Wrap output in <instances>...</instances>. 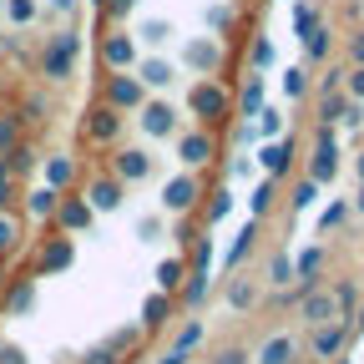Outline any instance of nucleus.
Returning <instances> with one entry per match:
<instances>
[{"label": "nucleus", "mask_w": 364, "mask_h": 364, "mask_svg": "<svg viewBox=\"0 0 364 364\" xmlns=\"http://www.w3.org/2000/svg\"><path fill=\"white\" fill-rule=\"evenodd\" d=\"M132 6H136V0H107V16H127Z\"/></svg>", "instance_id": "nucleus-56"}, {"label": "nucleus", "mask_w": 364, "mask_h": 364, "mask_svg": "<svg viewBox=\"0 0 364 364\" xmlns=\"http://www.w3.org/2000/svg\"><path fill=\"white\" fill-rule=\"evenodd\" d=\"M304 86H309V81H304V71H299V66H289V71H284V91H289V102H294V97H304Z\"/></svg>", "instance_id": "nucleus-43"}, {"label": "nucleus", "mask_w": 364, "mask_h": 364, "mask_svg": "<svg viewBox=\"0 0 364 364\" xmlns=\"http://www.w3.org/2000/svg\"><path fill=\"white\" fill-rule=\"evenodd\" d=\"M208 26H213V31H228V26H233V11H228V6H213V11H208Z\"/></svg>", "instance_id": "nucleus-48"}, {"label": "nucleus", "mask_w": 364, "mask_h": 364, "mask_svg": "<svg viewBox=\"0 0 364 364\" xmlns=\"http://www.w3.org/2000/svg\"><path fill=\"white\" fill-rule=\"evenodd\" d=\"M142 36H147V41H162V36H172V26H162V21H152V26H147Z\"/></svg>", "instance_id": "nucleus-55"}, {"label": "nucleus", "mask_w": 364, "mask_h": 364, "mask_svg": "<svg viewBox=\"0 0 364 364\" xmlns=\"http://www.w3.org/2000/svg\"><path fill=\"white\" fill-rule=\"evenodd\" d=\"M136 81H142V86H167V81H172V66H167V61H147Z\"/></svg>", "instance_id": "nucleus-38"}, {"label": "nucleus", "mask_w": 364, "mask_h": 364, "mask_svg": "<svg viewBox=\"0 0 364 364\" xmlns=\"http://www.w3.org/2000/svg\"><path fill=\"white\" fill-rule=\"evenodd\" d=\"M193 243V258H182V263H188V273H213V238H208V228H198V233L188 238Z\"/></svg>", "instance_id": "nucleus-19"}, {"label": "nucleus", "mask_w": 364, "mask_h": 364, "mask_svg": "<svg viewBox=\"0 0 364 364\" xmlns=\"http://www.w3.org/2000/svg\"><path fill=\"white\" fill-rule=\"evenodd\" d=\"M223 56H218V46L213 41H188V66H198V71H213Z\"/></svg>", "instance_id": "nucleus-27"}, {"label": "nucleus", "mask_w": 364, "mask_h": 364, "mask_svg": "<svg viewBox=\"0 0 364 364\" xmlns=\"http://www.w3.org/2000/svg\"><path fill=\"white\" fill-rule=\"evenodd\" d=\"M314 26H318V16H314L309 6H299V11H294V31H299V36H309Z\"/></svg>", "instance_id": "nucleus-47"}, {"label": "nucleus", "mask_w": 364, "mask_h": 364, "mask_svg": "<svg viewBox=\"0 0 364 364\" xmlns=\"http://www.w3.org/2000/svg\"><path fill=\"white\" fill-rule=\"evenodd\" d=\"M76 31H61V36H51V46H46V56H41V71L51 76V81H66L71 76V61H76Z\"/></svg>", "instance_id": "nucleus-2"}, {"label": "nucleus", "mask_w": 364, "mask_h": 364, "mask_svg": "<svg viewBox=\"0 0 364 364\" xmlns=\"http://www.w3.org/2000/svg\"><path fill=\"white\" fill-rule=\"evenodd\" d=\"M339 172V142H334V127H318V142H314V157H309V182H334Z\"/></svg>", "instance_id": "nucleus-1"}, {"label": "nucleus", "mask_w": 364, "mask_h": 364, "mask_svg": "<svg viewBox=\"0 0 364 364\" xmlns=\"http://www.w3.org/2000/svg\"><path fill=\"white\" fill-rule=\"evenodd\" d=\"M11 198H16V177L6 172V157H0V213H11Z\"/></svg>", "instance_id": "nucleus-40"}, {"label": "nucleus", "mask_w": 364, "mask_h": 364, "mask_svg": "<svg viewBox=\"0 0 364 364\" xmlns=\"http://www.w3.org/2000/svg\"><path fill=\"white\" fill-rule=\"evenodd\" d=\"M142 132H147V136H167V132H172V107H167V102L142 107Z\"/></svg>", "instance_id": "nucleus-24"}, {"label": "nucleus", "mask_w": 364, "mask_h": 364, "mask_svg": "<svg viewBox=\"0 0 364 364\" xmlns=\"http://www.w3.org/2000/svg\"><path fill=\"white\" fill-rule=\"evenodd\" d=\"M198 344H203V318H188V324H182V329H177V339H172V349H177V354H193Z\"/></svg>", "instance_id": "nucleus-29"}, {"label": "nucleus", "mask_w": 364, "mask_h": 364, "mask_svg": "<svg viewBox=\"0 0 364 364\" xmlns=\"http://www.w3.org/2000/svg\"><path fill=\"white\" fill-rule=\"evenodd\" d=\"M329 294H334V309H339V314H349V309H359V289H354L349 279H339V284H334Z\"/></svg>", "instance_id": "nucleus-35"}, {"label": "nucleus", "mask_w": 364, "mask_h": 364, "mask_svg": "<svg viewBox=\"0 0 364 364\" xmlns=\"http://www.w3.org/2000/svg\"><path fill=\"white\" fill-rule=\"evenodd\" d=\"M258 162L268 167V177H284L289 162H294V142H268V147L258 152Z\"/></svg>", "instance_id": "nucleus-22"}, {"label": "nucleus", "mask_w": 364, "mask_h": 364, "mask_svg": "<svg viewBox=\"0 0 364 364\" xmlns=\"http://www.w3.org/2000/svg\"><path fill=\"white\" fill-rule=\"evenodd\" d=\"M0 364H26V349L21 344H0Z\"/></svg>", "instance_id": "nucleus-49"}, {"label": "nucleus", "mask_w": 364, "mask_h": 364, "mask_svg": "<svg viewBox=\"0 0 364 364\" xmlns=\"http://www.w3.org/2000/svg\"><path fill=\"white\" fill-rule=\"evenodd\" d=\"M344 344H349V324H318V329H309V354L314 359H339L344 354Z\"/></svg>", "instance_id": "nucleus-6"}, {"label": "nucleus", "mask_w": 364, "mask_h": 364, "mask_svg": "<svg viewBox=\"0 0 364 364\" xmlns=\"http://www.w3.org/2000/svg\"><path fill=\"white\" fill-rule=\"evenodd\" d=\"M349 56H354V66H364V31L349 41Z\"/></svg>", "instance_id": "nucleus-54"}, {"label": "nucleus", "mask_w": 364, "mask_h": 364, "mask_svg": "<svg viewBox=\"0 0 364 364\" xmlns=\"http://www.w3.org/2000/svg\"><path fill=\"white\" fill-rule=\"evenodd\" d=\"M314 198H318V188H314V182L304 177L299 188H294V208H314Z\"/></svg>", "instance_id": "nucleus-45"}, {"label": "nucleus", "mask_w": 364, "mask_h": 364, "mask_svg": "<svg viewBox=\"0 0 364 364\" xmlns=\"http://www.w3.org/2000/svg\"><path fill=\"white\" fill-rule=\"evenodd\" d=\"M213 364H248V349H223Z\"/></svg>", "instance_id": "nucleus-52"}, {"label": "nucleus", "mask_w": 364, "mask_h": 364, "mask_svg": "<svg viewBox=\"0 0 364 364\" xmlns=\"http://www.w3.org/2000/svg\"><path fill=\"white\" fill-rule=\"evenodd\" d=\"M228 107H233V102H228V91L218 86V81H198L193 86V112L213 127V122H223L228 117Z\"/></svg>", "instance_id": "nucleus-5"}, {"label": "nucleus", "mask_w": 364, "mask_h": 364, "mask_svg": "<svg viewBox=\"0 0 364 364\" xmlns=\"http://www.w3.org/2000/svg\"><path fill=\"white\" fill-rule=\"evenodd\" d=\"M177 157L188 162V167H203V162H213L218 157V142H213V132H188L177 142Z\"/></svg>", "instance_id": "nucleus-12"}, {"label": "nucleus", "mask_w": 364, "mask_h": 364, "mask_svg": "<svg viewBox=\"0 0 364 364\" xmlns=\"http://www.w3.org/2000/svg\"><path fill=\"white\" fill-rule=\"evenodd\" d=\"M0 304H6V314H26V309L36 304V279H16Z\"/></svg>", "instance_id": "nucleus-23"}, {"label": "nucleus", "mask_w": 364, "mask_h": 364, "mask_svg": "<svg viewBox=\"0 0 364 364\" xmlns=\"http://www.w3.org/2000/svg\"><path fill=\"white\" fill-rule=\"evenodd\" d=\"M294 273H299V279H318V273H324V248H304L294 258Z\"/></svg>", "instance_id": "nucleus-28"}, {"label": "nucleus", "mask_w": 364, "mask_h": 364, "mask_svg": "<svg viewBox=\"0 0 364 364\" xmlns=\"http://www.w3.org/2000/svg\"><path fill=\"white\" fill-rule=\"evenodd\" d=\"M132 344H136V329H117V334L107 339V349H112V354H127Z\"/></svg>", "instance_id": "nucleus-44"}, {"label": "nucleus", "mask_w": 364, "mask_h": 364, "mask_svg": "<svg viewBox=\"0 0 364 364\" xmlns=\"http://www.w3.org/2000/svg\"><path fill=\"white\" fill-rule=\"evenodd\" d=\"M294 359H299V339L294 334H273L258 349V364H294Z\"/></svg>", "instance_id": "nucleus-16"}, {"label": "nucleus", "mask_w": 364, "mask_h": 364, "mask_svg": "<svg viewBox=\"0 0 364 364\" xmlns=\"http://www.w3.org/2000/svg\"><path fill=\"white\" fill-rule=\"evenodd\" d=\"M147 172H152V157H147L142 147H127V152L112 157V177H117V182H142Z\"/></svg>", "instance_id": "nucleus-11"}, {"label": "nucleus", "mask_w": 364, "mask_h": 364, "mask_svg": "<svg viewBox=\"0 0 364 364\" xmlns=\"http://www.w3.org/2000/svg\"><path fill=\"white\" fill-rule=\"evenodd\" d=\"M248 208H253V218H263V213L273 208V182H258L253 198H248Z\"/></svg>", "instance_id": "nucleus-39"}, {"label": "nucleus", "mask_w": 364, "mask_h": 364, "mask_svg": "<svg viewBox=\"0 0 364 364\" xmlns=\"http://www.w3.org/2000/svg\"><path fill=\"white\" fill-rule=\"evenodd\" d=\"M354 172H359V182H364V152H359V157H354Z\"/></svg>", "instance_id": "nucleus-58"}, {"label": "nucleus", "mask_w": 364, "mask_h": 364, "mask_svg": "<svg viewBox=\"0 0 364 364\" xmlns=\"http://www.w3.org/2000/svg\"><path fill=\"white\" fill-rule=\"evenodd\" d=\"M182 284H188V263H182V258H162V263H157V294L177 299Z\"/></svg>", "instance_id": "nucleus-17"}, {"label": "nucleus", "mask_w": 364, "mask_h": 364, "mask_svg": "<svg viewBox=\"0 0 364 364\" xmlns=\"http://www.w3.org/2000/svg\"><path fill=\"white\" fill-rule=\"evenodd\" d=\"M268 61H273V46L258 41V46H253V66H268Z\"/></svg>", "instance_id": "nucleus-53"}, {"label": "nucleus", "mask_w": 364, "mask_h": 364, "mask_svg": "<svg viewBox=\"0 0 364 364\" xmlns=\"http://www.w3.org/2000/svg\"><path fill=\"white\" fill-rule=\"evenodd\" d=\"M81 132H86V142H117V136H122V112H112L107 102H97V107H91L86 117H81Z\"/></svg>", "instance_id": "nucleus-4"}, {"label": "nucleus", "mask_w": 364, "mask_h": 364, "mask_svg": "<svg viewBox=\"0 0 364 364\" xmlns=\"http://www.w3.org/2000/svg\"><path fill=\"white\" fill-rule=\"evenodd\" d=\"M31 167H36V147H31V142H16V147L6 152V172H11V177H26Z\"/></svg>", "instance_id": "nucleus-26"}, {"label": "nucleus", "mask_w": 364, "mask_h": 364, "mask_svg": "<svg viewBox=\"0 0 364 364\" xmlns=\"http://www.w3.org/2000/svg\"><path fill=\"white\" fill-rule=\"evenodd\" d=\"M349 97H354V102H364V66H354V71H349Z\"/></svg>", "instance_id": "nucleus-50"}, {"label": "nucleus", "mask_w": 364, "mask_h": 364, "mask_svg": "<svg viewBox=\"0 0 364 364\" xmlns=\"http://www.w3.org/2000/svg\"><path fill=\"white\" fill-rule=\"evenodd\" d=\"M208 289H213V279H208V273H188V284L177 289V304L188 309V314H198V309L208 304Z\"/></svg>", "instance_id": "nucleus-18"}, {"label": "nucleus", "mask_w": 364, "mask_h": 364, "mask_svg": "<svg viewBox=\"0 0 364 364\" xmlns=\"http://www.w3.org/2000/svg\"><path fill=\"white\" fill-rule=\"evenodd\" d=\"M344 213H349L344 203H329L324 213H318V228H324V233H329V228H339V223H344Z\"/></svg>", "instance_id": "nucleus-42"}, {"label": "nucleus", "mask_w": 364, "mask_h": 364, "mask_svg": "<svg viewBox=\"0 0 364 364\" xmlns=\"http://www.w3.org/2000/svg\"><path fill=\"white\" fill-rule=\"evenodd\" d=\"M6 11H11V21H31V11H36V6H31V0H11Z\"/></svg>", "instance_id": "nucleus-51"}, {"label": "nucleus", "mask_w": 364, "mask_h": 364, "mask_svg": "<svg viewBox=\"0 0 364 364\" xmlns=\"http://www.w3.org/2000/svg\"><path fill=\"white\" fill-rule=\"evenodd\" d=\"M289 279H294V258H289V253H273V263H268V284L289 289Z\"/></svg>", "instance_id": "nucleus-33"}, {"label": "nucleus", "mask_w": 364, "mask_h": 364, "mask_svg": "<svg viewBox=\"0 0 364 364\" xmlns=\"http://www.w3.org/2000/svg\"><path fill=\"white\" fill-rule=\"evenodd\" d=\"M71 263H76V243H71L66 233L46 238V243H41V253H36V268H41V273H66Z\"/></svg>", "instance_id": "nucleus-8"}, {"label": "nucleus", "mask_w": 364, "mask_h": 364, "mask_svg": "<svg viewBox=\"0 0 364 364\" xmlns=\"http://www.w3.org/2000/svg\"><path fill=\"white\" fill-rule=\"evenodd\" d=\"M238 107H243L248 117H258V112H263V81H258V76H253V81L243 86V97H238Z\"/></svg>", "instance_id": "nucleus-37"}, {"label": "nucleus", "mask_w": 364, "mask_h": 364, "mask_svg": "<svg viewBox=\"0 0 364 364\" xmlns=\"http://www.w3.org/2000/svg\"><path fill=\"white\" fill-rule=\"evenodd\" d=\"M198 198H203V188H198V177H193V172L167 177V188H162V208L177 213V218H188V213L198 208Z\"/></svg>", "instance_id": "nucleus-3"}, {"label": "nucleus", "mask_w": 364, "mask_h": 364, "mask_svg": "<svg viewBox=\"0 0 364 364\" xmlns=\"http://www.w3.org/2000/svg\"><path fill=\"white\" fill-rule=\"evenodd\" d=\"M304 51H309V61H329V26H314L304 36Z\"/></svg>", "instance_id": "nucleus-30"}, {"label": "nucleus", "mask_w": 364, "mask_h": 364, "mask_svg": "<svg viewBox=\"0 0 364 364\" xmlns=\"http://www.w3.org/2000/svg\"><path fill=\"white\" fill-rule=\"evenodd\" d=\"M253 243H258V218H248V223L238 228V238H233V248H228V258H223V263H228V268H238V263L253 253Z\"/></svg>", "instance_id": "nucleus-21"}, {"label": "nucleus", "mask_w": 364, "mask_h": 364, "mask_svg": "<svg viewBox=\"0 0 364 364\" xmlns=\"http://www.w3.org/2000/svg\"><path fill=\"white\" fill-rule=\"evenodd\" d=\"M71 177H76V162H71V157H46V188L61 193Z\"/></svg>", "instance_id": "nucleus-25"}, {"label": "nucleus", "mask_w": 364, "mask_h": 364, "mask_svg": "<svg viewBox=\"0 0 364 364\" xmlns=\"http://www.w3.org/2000/svg\"><path fill=\"white\" fill-rule=\"evenodd\" d=\"M334 364H349V359H344V354H339V359H334Z\"/></svg>", "instance_id": "nucleus-60"}, {"label": "nucleus", "mask_w": 364, "mask_h": 364, "mask_svg": "<svg viewBox=\"0 0 364 364\" xmlns=\"http://www.w3.org/2000/svg\"><path fill=\"white\" fill-rule=\"evenodd\" d=\"M26 208H31V218H41V223H51L56 218V208H61V193L56 188H31V198H26Z\"/></svg>", "instance_id": "nucleus-20"}, {"label": "nucleus", "mask_w": 364, "mask_h": 364, "mask_svg": "<svg viewBox=\"0 0 364 364\" xmlns=\"http://www.w3.org/2000/svg\"><path fill=\"white\" fill-rule=\"evenodd\" d=\"M188 359H193V354H177V349H167V354H162L157 364H188Z\"/></svg>", "instance_id": "nucleus-57"}, {"label": "nucleus", "mask_w": 364, "mask_h": 364, "mask_svg": "<svg viewBox=\"0 0 364 364\" xmlns=\"http://www.w3.org/2000/svg\"><path fill=\"white\" fill-rule=\"evenodd\" d=\"M16 142H21V122H16L11 112H0V157H6Z\"/></svg>", "instance_id": "nucleus-36"}, {"label": "nucleus", "mask_w": 364, "mask_h": 364, "mask_svg": "<svg viewBox=\"0 0 364 364\" xmlns=\"http://www.w3.org/2000/svg\"><path fill=\"white\" fill-rule=\"evenodd\" d=\"M172 314H177V299H167V294H147V299H142V329L157 334L162 324H172Z\"/></svg>", "instance_id": "nucleus-14"}, {"label": "nucleus", "mask_w": 364, "mask_h": 364, "mask_svg": "<svg viewBox=\"0 0 364 364\" xmlns=\"http://www.w3.org/2000/svg\"><path fill=\"white\" fill-rule=\"evenodd\" d=\"M16 238H21V223H16L11 213H0V258L16 253Z\"/></svg>", "instance_id": "nucleus-32"}, {"label": "nucleus", "mask_w": 364, "mask_h": 364, "mask_svg": "<svg viewBox=\"0 0 364 364\" xmlns=\"http://www.w3.org/2000/svg\"><path fill=\"white\" fill-rule=\"evenodd\" d=\"M102 61H107L112 71H127V66L136 61V46H132V36H107V41H102Z\"/></svg>", "instance_id": "nucleus-15"}, {"label": "nucleus", "mask_w": 364, "mask_h": 364, "mask_svg": "<svg viewBox=\"0 0 364 364\" xmlns=\"http://www.w3.org/2000/svg\"><path fill=\"white\" fill-rule=\"evenodd\" d=\"M228 213H233V193H228V188H218V193H213V203H208V223H203V228L223 223Z\"/></svg>", "instance_id": "nucleus-34"}, {"label": "nucleus", "mask_w": 364, "mask_h": 364, "mask_svg": "<svg viewBox=\"0 0 364 364\" xmlns=\"http://www.w3.org/2000/svg\"><path fill=\"white\" fill-rule=\"evenodd\" d=\"M81 203H86L91 213H112V208H122V182H117V177H91Z\"/></svg>", "instance_id": "nucleus-10"}, {"label": "nucleus", "mask_w": 364, "mask_h": 364, "mask_svg": "<svg viewBox=\"0 0 364 364\" xmlns=\"http://www.w3.org/2000/svg\"><path fill=\"white\" fill-rule=\"evenodd\" d=\"M228 304H233V309H253L258 304V289L248 279H233V284H228Z\"/></svg>", "instance_id": "nucleus-31"}, {"label": "nucleus", "mask_w": 364, "mask_h": 364, "mask_svg": "<svg viewBox=\"0 0 364 364\" xmlns=\"http://www.w3.org/2000/svg\"><path fill=\"white\" fill-rule=\"evenodd\" d=\"M354 208H359V213H364V188H359V198H354Z\"/></svg>", "instance_id": "nucleus-59"}, {"label": "nucleus", "mask_w": 364, "mask_h": 364, "mask_svg": "<svg viewBox=\"0 0 364 364\" xmlns=\"http://www.w3.org/2000/svg\"><path fill=\"white\" fill-rule=\"evenodd\" d=\"M81 364H127V359H122V354H112L107 344H97V349H86V354H81Z\"/></svg>", "instance_id": "nucleus-41"}, {"label": "nucleus", "mask_w": 364, "mask_h": 364, "mask_svg": "<svg viewBox=\"0 0 364 364\" xmlns=\"http://www.w3.org/2000/svg\"><path fill=\"white\" fill-rule=\"evenodd\" d=\"M258 117H263V136L279 142V136H284V117H279V112H258Z\"/></svg>", "instance_id": "nucleus-46"}, {"label": "nucleus", "mask_w": 364, "mask_h": 364, "mask_svg": "<svg viewBox=\"0 0 364 364\" xmlns=\"http://www.w3.org/2000/svg\"><path fill=\"white\" fill-rule=\"evenodd\" d=\"M91 218H97V213H91L81 198H61V208H56V218H51V223L71 238V233H81V228H91Z\"/></svg>", "instance_id": "nucleus-13"}, {"label": "nucleus", "mask_w": 364, "mask_h": 364, "mask_svg": "<svg viewBox=\"0 0 364 364\" xmlns=\"http://www.w3.org/2000/svg\"><path fill=\"white\" fill-rule=\"evenodd\" d=\"M299 318H304L309 329H318V324H334V318H339V309H334V294H329L324 284H318V289H309V294L299 299Z\"/></svg>", "instance_id": "nucleus-7"}, {"label": "nucleus", "mask_w": 364, "mask_h": 364, "mask_svg": "<svg viewBox=\"0 0 364 364\" xmlns=\"http://www.w3.org/2000/svg\"><path fill=\"white\" fill-rule=\"evenodd\" d=\"M142 102H147V86L136 81V76H127V71H117L112 86H107V107L112 112H132V107H142Z\"/></svg>", "instance_id": "nucleus-9"}]
</instances>
